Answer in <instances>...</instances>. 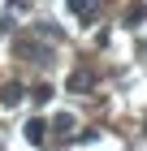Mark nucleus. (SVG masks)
<instances>
[{"mask_svg": "<svg viewBox=\"0 0 147 151\" xmlns=\"http://www.w3.org/2000/svg\"><path fill=\"white\" fill-rule=\"evenodd\" d=\"M69 91H91V73H87V69H78L74 78H69Z\"/></svg>", "mask_w": 147, "mask_h": 151, "instance_id": "39448f33", "label": "nucleus"}, {"mask_svg": "<svg viewBox=\"0 0 147 151\" xmlns=\"http://www.w3.org/2000/svg\"><path fill=\"white\" fill-rule=\"evenodd\" d=\"M52 125H56V129H61V134H69V129H74V116H69V112H61V116H56V121H52Z\"/></svg>", "mask_w": 147, "mask_h": 151, "instance_id": "6e6552de", "label": "nucleus"}, {"mask_svg": "<svg viewBox=\"0 0 147 151\" xmlns=\"http://www.w3.org/2000/svg\"><path fill=\"white\" fill-rule=\"evenodd\" d=\"M26 138H30L35 147H43V142H48V125L39 121V116H35V121H26Z\"/></svg>", "mask_w": 147, "mask_h": 151, "instance_id": "7ed1b4c3", "label": "nucleus"}, {"mask_svg": "<svg viewBox=\"0 0 147 151\" xmlns=\"http://www.w3.org/2000/svg\"><path fill=\"white\" fill-rule=\"evenodd\" d=\"M22 82H9V86H4V91H0V104H17V99H22Z\"/></svg>", "mask_w": 147, "mask_h": 151, "instance_id": "20e7f679", "label": "nucleus"}, {"mask_svg": "<svg viewBox=\"0 0 147 151\" xmlns=\"http://www.w3.org/2000/svg\"><path fill=\"white\" fill-rule=\"evenodd\" d=\"M69 13L82 17V22H91V17L100 13V0H69Z\"/></svg>", "mask_w": 147, "mask_h": 151, "instance_id": "f03ea898", "label": "nucleus"}, {"mask_svg": "<svg viewBox=\"0 0 147 151\" xmlns=\"http://www.w3.org/2000/svg\"><path fill=\"white\" fill-rule=\"evenodd\" d=\"M13 47H17V52H22L30 65H48V56H52V47H48V43H39V39H30V35H22Z\"/></svg>", "mask_w": 147, "mask_h": 151, "instance_id": "f257e3e1", "label": "nucleus"}, {"mask_svg": "<svg viewBox=\"0 0 147 151\" xmlns=\"http://www.w3.org/2000/svg\"><path fill=\"white\" fill-rule=\"evenodd\" d=\"M143 17H147V4H143V0H138V4H130V13H125V22H143Z\"/></svg>", "mask_w": 147, "mask_h": 151, "instance_id": "423d86ee", "label": "nucleus"}, {"mask_svg": "<svg viewBox=\"0 0 147 151\" xmlns=\"http://www.w3.org/2000/svg\"><path fill=\"white\" fill-rule=\"evenodd\" d=\"M30 99H35V104H48V99H52V86H48V82H43V86H35Z\"/></svg>", "mask_w": 147, "mask_h": 151, "instance_id": "0eeeda50", "label": "nucleus"}]
</instances>
